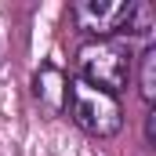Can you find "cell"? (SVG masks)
Wrapping results in <instances>:
<instances>
[{
	"label": "cell",
	"mask_w": 156,
	"mask_h": 156,
	"mask_svg": "<svg viewBox=\"0 0 156 156\" xmlns=\"http://www.w3.org/2000/svg\"><path fill=\"white\" fill-rule=\"evenodd\" d=\"M66 113L76 123L80 131L94 134V138H113L120 127H123V109H120V98L102 91V87H91L83 80H69V94H66Z\"/></svg>",
	"instance_id": "1"
},
{
	"label": "cell",
	"mask_w": 156,
	"mask_h": 156,
	"mask_svg": "<svg viewBox=\"0 0 156 156\" xmlns=\"http://www.w3.org/2000/svg\"><path fill=\"white\" fill-rule=\"evenodd\" d=\"M76 80L102 87L109 94H120L131 80V51L116 40H91L76 51Z\"/></svg>",
	"instance_id": "2"
},
{
	"label": "cell",
	"mask_w": 156,
	"mask_h": 156,
	"mask_svg": "<svg viewBox=\"0 0 156 156\" xmlns=\"http://www.w3.org/2000/svg\"><path fill=\"white\" fill-rule=\"evenodd\" d=\"M134 7H138L134 0H80V4H73V18H76L80 29L105 40V37L123 33L131 26Z\"/></svg>",
	"instance_id": "3"
},
{
	"label": "cell",
	"mask_w": 156,
	"mask_h": 156,
	"mask_svg": "<svg viewBox=\"0 0 156 156\" xmlns=\"http://www.w3.org/2000/svg\"><path fill=\"white\" fill-rule=\"evenodd\" d=\"M33 94L40 98L44 109L51 113H66V94H69V80L58 66H40V73L33 76Z\"/></svg>",
	"instance_id": "4"
},
{
	"label": "cell",
	"mask_w": 156,
	"mask_h": 156,
	"mask_svg": "<svg viewBox=\"0 0 156 156\" xmlns=\"http://www.w3.org/2000/svg\"><path fill=\"white\" fill-rule=\"evenodd\" d=\"M138 91L145 105L156 102V44H145V51L138 55Z\"/></svg>",
	"instance_id": "5"
},
{
	"label": "cell",
	"mask_w": 156,
	"mask_h": 156,
	"mask_svg": "<svg viewBox=\"0 0 156 156\" xmlns=\"http://www.w3.org/2000/svg\"><path fill=\"white\" fill-rule=\"evenodd\" d=\"M153 138H156V113L149 109V113H145V142L153 145Z\"/></svg>",
	"instance_id": "6"
}]
</instances>
